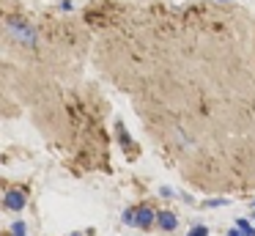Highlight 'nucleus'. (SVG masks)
<instances>
[{"label":"nucleus","instance_id":"1","mask_svg":"<svg viewBox=\"0 0 255 236\" xmlns=\"http://www.w3.org/2000/svg\"><path fill=\"white\" fill-rule=\"evenodd\" d=\"M6 27H8V33H11L17 41L30 44V47L36 44V30H33V27H30L25 19H19V16H11V19H6Z\"/></svg>","mask_w":255,"mask_h":236},{"label":"nucleus","instance_id":"2","mask_svg":"<svg viewBox=\"0 0 255 236\" xmlns=\"http://www.w3.org/2000/svg\"><path fill=\"white\" fill-rule=\"evenodd\" d=\"M3 206H6L8 212H22V209L28 206V195H25L22 190H6V195H3Z\"/></svg>","mask_w":255,"mask_h":236},{"label":"nucleus","instance_id":"3","mask_svg":"<svg viewBox=\"0 0 255 236\" xmlns=\"http://www.w3.org/2000/svg\"><path fill=\"white\" fill-rule=\"evenodd\" d=\"M154 220H156V209H151V206H140V209H134V220H132V225L134 228H151L154 225Z\"/></svg>","mask_w":255,"mask_h":236},{"label":"nucleus","instance_id":"4","mask_svg":"<svg viewBox=\"0 0 255 236\" xmlns=\"http://www.w3.org/2000/svg\"><path fill=\"white\" fill-rule=\"evenodd\" d=\"M156 225H159V231H165V234H170V231L178 228V217L173 212H167V209H162V212H156Z\"/></svg>","mask_w":255,"mask_h":236},{"label":"nucleus","instance_id":"5","mask_svg":"<svg viewBox=\"0 0 255 236\" xmlns=\"http://www.w3.org/2000/svg\"><path fill=\"white\" fill-rule=\"evenodd\" d=\"M236 228L242 231V236H255V225L250 223L247 217H239V220H236Z\"/></svg>","mask_w":255,"mask_h":236},{"label":"nucleus","instance_id":"6","mask_svg":"<svg viewBox=\"0 0 255 236\" xmlns=\"http://www.w3.org/2000/svg\"><path fill=\"white\" fill-rule=\"evenodd\" d=\"M11 236H28V225H25L22 220L11 223Z\"/></svg>","mask_w":255,"mask_h":236},{"label":"nucleus","instance_id":"7","mask_svg":"<svg viewBox=\"0 0 255 236\" xmlns=\"http://www.w3.org/2000/svg\"><path fill=\"white\" fill-rule=\"evenodd\" d=\"M206 209H220V206H228V198H211V201H203Z\"/></svg>","mask_w":255,"mask_h":236},{"label":"nucleus","instance_id":"8","mask_svg":"<svg viewBox=\"0 0 255 236\" xmlns=\"http://www.w3.org/2000/svg\"><path fill=\"white\" fill-rule=\"evenodd\" d=\"M116 129H118V137H121V143H124V146H127V148H129V146H132V140H129V135H127V129H124V126H121V124H118V126H116Z\"/></svg>","mask_w":255,"mask_h":236},{"label":"nucleus","instance_id":"9","mask_svg":"<svg viewBox=\"0 0 255 236\" xmlns=\"http://www.w3.org/2000/svg\"><path fill=\"white\" fill-rule=\"evenodd\" d=\"M187 236H209V228H206V225H195Z\"/></svg>","mask_w":255,"mask_h":236},{"label":"nucleus","instance_id":"10","mask_svg":"<svg viewBox=\"0 0 255 236\" xmlns=\"http://www.w3.org/2000/svg\"><path fill=\"white\" fill-rule=\"evenodd\" d=\"M121 220H124V225H132V220H134V209H127V212L121 214Z\"/></svg>","mask_w":255,"mask_h":236},{"label":"nucleus","instance_id":"11","mask_svg":"<svg viewBox=\"0 0 255 236\" xmlns=\"http://www.w3.org/2000/svg\"><path fill=\"white\" fill-rule=\"evenodd\" d=\"M61 8H63V11H72L74 3H72V0H61Z\"/></svg>","mask_w":255,"mask_h":236},{"label":"nucleus","instance_id":"12","mask_svg":"<svg viewBox=\"0 0 255 236\" xmlns=\"http://www.w3.org/2000/svg\"><path fill=\"white\" fill-rule=\"evenodd\" d=\"M159 195H162V198H173V190H170V187H162Z\"/></svg>","mask_w":255,"mask_h":236},{"label":"nucleus","instance_id":"13","mask_svg":"<svg viewBox=\"0 0 255 236\" xmlns=\"http://www.w3.org/2000/svg\"><path fill=\"white\" fill-rule=\"evenodd\" d=\"M228 236H242V231H239V228H231V231H228Z\"/></svg>","mask_w":255,"mask_h":236},{"label":"nucleus","instance_id":"14","mask_svg":"<svg viewBox=\"0 0 255 236\" xmlns=\"http://www.w3.org/2000/svg\"><path fill=\"white\" fill-rule=\"evenodd\" d=\"M72 236H83V234H77V231H74V234H72Z\"/></svg>","mask_w":255,"mask_h":236},{"label":"nucleus","instance_id":"15","mask_svg":"<svg viewBox=\"0 0 255 236\" xmlns=\"http://www.w3.org/2000/svg\"><path fill=\"white\" fill-rule=\"evenodd\" d=\"M253 223H255V214H253Z\"/></svg>","mask_w":255,"mask_h":236},{"label":"nucleus","instance_id":"16","mask_svg":"<svg viewBox=\"0 0 255 236\" xmlns=\"http://www.w3.org/2000/svg\"><path fill=\"white\" fill-rule=\"evenodd\" d=\"M253 206H255V198H253Z\"/></svg>","mask_w":255,"mask_h":236}]
</instances>
